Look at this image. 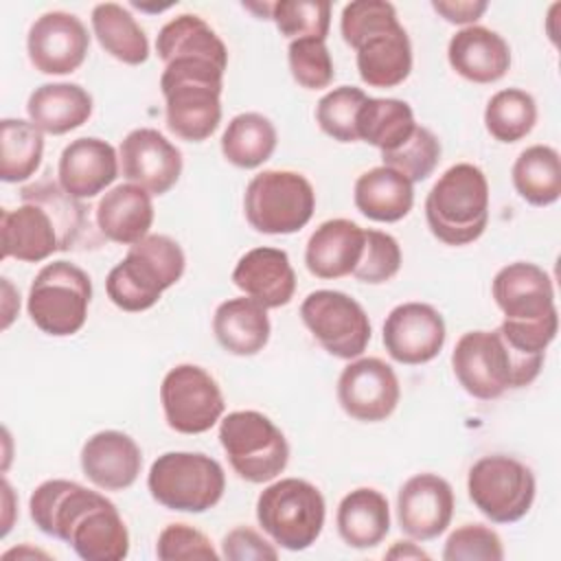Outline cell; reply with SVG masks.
<instances>
[{"mask_svg": "<svg viewBox=\"0 0 561 561\" xmlns=\"http://www.w3.org/2000/svg\"><path fill=\"white\" fill-rule=\"evenodd\" d=\"M342 39L355 50L359 79L368 88H397L412 72V44L386 0H355L340 18Z\"/></svg>", "mask_w": 561, "mask_h": 561, "instance_id": "obj_1", "label": "cell"}, {"mask_svg": "<svg viewBox=\"0 0 561 561\" xmlns=\"http://www.w3.org/2000/svg\"><path fill=\"white\" fill-rule=\"evenodd\" d=\"M224 72L204 59H175L160 75L164 118L171 134L186 142L210 138L221 123Z\"/></svg>", "mask_w": 561, "mask_h": 561, "instance_id": "obj_2", "label": "cell"}, {"mask_svg": "<svg viewBox=\"0 0 561 561\" xmlns=\"http://www.w3.org/2000/svg\"><path fill=\"white\" fill-rule=\"evenodd\" d=\"M186 267V256L180 243L167 234H147L129 245L107 278V298L123 311L138 313L151 309L162 291L173 287Z\"/></svg>", "mask_w": 561, "mask_h": 561, "instance_id": "obj_3", "label": "cell"}, {"mask_svg": "<svg viewBox=\"0 0 561 561\" xmlns=\"http://www.w3.org/2000/svg\"><path fill=\"white\" fill-rule=\"evenodd\" d=\"M430 232L445 245H469L489 224V182L480 167L458 162L449 167L425 197Z\"/></svg>", "mask_w": 561, "mask_h": 561, "instance_id": "obj_4", "label": "cell"}, {"mask_svg": "<svg viewBox=\"0 0 561 561\" xmlns=\"http://www.w3.org/2000/svg\"><path fill=\"white\" fill-rule=\"evenodd\" d=\"M327 504L316 484L280 478L256 497V522L280 548L300 552L316 543L324 528Z\"/></svg>", "mask_w": 561, "mask_h": 561, "instance_id": "obj_5", "label": "cell"}, {"mask_svg": "<svg viewBox=\"0 0 561 561\" xmlns=\"http://www.w3.org/2000/svg\"><path fill=\"white\" fill-rule=\"evenodd\" d=\"M151 497L178 513H206L226 491L224 467L202 451H164L147 473Z\"/></svg>", "mask_w": 561, "mask_h": 561, "instance_id": "obj_6", "label": "cell"}, {"mask_svg": "<svg viewBox=\"0 0 561 561\" xmlns=\"http://www.w3.org/2000/svg\"><path fill=\"white\" fill-rule=\"evenodd\" d=\"M92 300V280L70 261L46 263L33 278L26 298L31 322L46 335L68 337L83 329Z\"/></svg>", "mask_w": 561, "mask_h": 561, "instance_id": "obj_7", "label": "cell"}, {"mask_svg": "<svg viewBox=\"0 0 561 561\" xmlns=\"http://www.w3.org/2000/svg\"><path fill=\"white\" fill-rule=\"evenodd\" d=\"M219 443L232 471L250 484L278 478L289 462L285 434L270 416L256 410H234L221 416Z\"/></svg>", "mask_w": 561, "mask_h": 561, "instance_id": "obj_8", "label": "cell"}, {"mask_svg": "<svg viewBox=\"0 0 561 561\" xmlns=\"http://www.w3.org/2000/svg\"><path fill=\"white\" fill-rule=\"evenodd\" d=\"M313 210L316 191L296 171H261L248 182L243 193L245 219L261 234H294L311 221Z\"/></svg>", "mask_w": 561, "mask_h": 561, "instance_id": "obj_9", "label": "cell"}, {"mask_svg": "<svg viewBox=\"0 0 561 561\" xmlns=\"http://www.w3.org/2000/svg\"><path fill=\"white\" fill-rule=\"evenodd\" d=\"M467 493L486 519L493 524H513L530 511L537 482L530 467L522 460L506 454H491L471 465Z\"/></svg>", "mask_w": 561, "mask_h": 561, "instance_id": "obj_10", "label": "cell"}, {"mask_svg": "<svg viewBox=\"0 0 561 561\" xmlns=\"http://www.w3.org/2000/svg\"><path fill=\"white\" fill-rule=\"evenodd\" d=\"M451 368L462 390L480 401H491L506 390L528 386L497 329L462 333L451 351Z\"/></svg>", "mask_w": 561, "mask_h": 561, "instance_id": "obj_11", "label": "cell"}, {"mask_svg": "<svg viewBox=\"0 0 561 561\" xmlns=\"http://www.w3.org/2000/svg\"><path fill=\"white\" fill-rule=\"evenodd\" d=\"M300 320L313 340L337 359H357L370 342L364 307L344 291L316 289L300 305Z\"/></svg>", "mask_w": 561, "mask_h": 561, "instance_id": "obj_12", "label": "cell"}, {"mask_svg": "<svg viewBox=\"0 0 561 561\" xmlns=\"http://www.w3.org/2000/svg\"><path fill=\"white\" fill-rule=\"evenodd\" d=\"M160 403L167 425L178 434H204L226 410L217 379L197 364H178L164 375Z\"/></svg>", "mask_w": 561, "mask_h": 561, "instance_id": "obj_13", "label": "cell"}, {"mask_svg": "<svg viewBox=\"0 0 561 561\" xmlns=\"http://www.w3.org/2000/svg\"><path fill=\"white\" fill-rule=\"evenodd\" d=\"M337 403L355 421H386L399 403L401 386L390 364L379 357H357L337 377Z\"/></svg>", "mask_w": 561, "mask_h": 561, "instance_id": "obj_14", "label": "cell"}, {"mask_svg": "<svg viewBox=\"0 0 561 561\" xmlns=\"http://www.w3.org/2000/svg\"><path fill=\"white\" fill-rule=\"evenodd\" d=\"M90 35L85 24L68 11H46L28 28V61L42 75H70L88 57Z\"/></svg>", "mask_w": 561, "mask_h": 561, "instance_id": "obj_15", "label": "cell"}, {"mask_svg": "<svg viewBox=\"0 0 561 561\" xmlns=\"http://www.w3.org/2000/svg\"><path fill=\"white\" fill-rule=\"evenodd\" d=\"M123 178L149 195L169 193L182 175V153L153 127L131 129L118 147Z\"/></svg>", "mask_w": 561, "mask_h": 561, "instance_id": "obj_16", "label": "cell"}, {"mask_svg": "<svg viewBox=\"0 0 561 561\" xmlns=\"http://www.w3.org/2000/svg\"><path fill=\"white\" fill-rule=\"evenodd\" d=\"M388 355L405 366L432 362L445 346L447 329L438 309L427 302H401L383 322Z\"/></svg>", "mask_w": 561, "mask_h": 561, "instance_id": "obj_17", "label": "cell"}, {"mask_svg": "<svg viewBox=\"0 0 561 561\" xmlns=\"http://www.w3.org/2000/svg\"><path fill=\"white\" fill-rule=\"evenodd\" d=\"M454 504V489L445 478L416 473L397 493L399 528L414 541H432L451 524Z\"/></svg>", "mask_w": 561, "mask_h": 561, "instance_id": "obj_18", "label": "cell"}, {"mask_svg": "<svg viewBox=\"0 0 561 561\" xmlns=\"http://www.w3.org/2000/svg\"><path fill=\"white\" fill-rule=\"evenodd\" d=\"M491 296L504 313V320L535 322L557 313L550 274L528 261L504 265L493 276Z\"/></svg>", "mask_w": 561, "mask_h": 561, "instance_id": "obj_19", "label": "cell"}, {"mask_svg": "<svg viewBox=\"0 0 561 561\" xmlns=\"http://www.w3.org/2000/svg\"><path fill=\"white\" fill-rule=\"evenodd\" d=\"M83 476L103 491L129 489L142 469V451L138 443L118 430H101L81 447Z\"/></svg>", "mask_w": 561, "mask_h": 561, "instance_id": "obj_20", "label": "cell"}, {"mask_svg": "<svg viewBox=\"0 0 561 561\" xmlns=\"http://www.w3.org/2000/svg\"><path fill=\"white\" fill-rule=\"evenodd\" d=\"M118 164V153L110 142L83 136L64 147L57 162V182L68 195L90 199L116 180Z\"/></svg>", "mask_w": 561, "mask_h": 561, "instance_id": "obj_21", "label": "cell"}, {"mask_svg": "<svg viewBox=\"0 0 561 561\" xmlns=\"http://www.w3.org/2000/svg\"><path fill=\"white\" fill-rule=\"evenodd\" d=\"M232 283L265 309H278L294 298L296 272L285 250L261 245L237 261Z\"/></svg>", "mask_w": 561, "mask_h": 561, "instance_id": "obj_22", "label": "cell"}, {"mask_svg": "<svg viewBox=\"0 0 561 561\" xmlns=\"http://www.w3.org/2000/svg\"><path fill=\"white\" fill-rule=\"evenodd\" d=\"M0 234L2 259L39 263L53 256L55 252H61L55 219L37 202L22 199V206L18 208H2Z\"/></svg>", "mask_w": 561, "mask_h": 561, "instance_id": "obj_23", "label": "cell"}, {"mask_svg": "<svg viewBox=\"0 0 561 561\" xmlns=\"http://www.w3.org/2000/svg\"><path fill=\"white\" fill-rule=\"evenodd\" d=\"M447 61L456 75L471 83H495L511 68V46L500 33L471 24L451 35Z\"/></svg>", "mask_w": 561, "mask_h": 561, "instance_id": "obj_24", "label": "cell"}, {"mask_svg": "<svg viewBox=\"0 0 561 561\" xmlns=\"http://www.w3.org/2000/svg\"><path fill=\"white\" fill-rule=\"evenodd\" d=\"M364 252V228L351 219H327L305 245L307 270L322 280L353 274Z\"/></svg>", "mask_w": 561, "mask_h": 561, "instance_id": "obj_25", "label": "cell"}, {"mask_svg": "<svg viewBox=\"0 0 561 561\" xmlns=\"http://www.w3.org/2000/svg\"><path fill=\"white\" fill-rule=\"evenodd\" d=\"M66 543L85 561H121L129 554V530L103 495L75 522Z\"/></svg>", "mask_w": 561, "mask_h": 561, "instance_id": "obj_26", "label": "cell"}, {"mask_svg": "<svg viewBox=\"0 0 561 561\" xmlns=\"http://www.w3.org/2000/svg\"><path fill=\"white\" fill-rule=\"evenodd\" d=\"M103 495L72 480H46L28 497L33 524L48 537L66 541L75 522Z\"/></svg>", "mask_w": 561, "mask_h": 561, "instance_id": "obj_27", "label": "cell"}, {"mask_svg": "<svg viewBox=\"0 0 561 561\" xmlns=\"http://www.w3.org/2000/svg\"><path fill=\"white\" fill-rule=\"evenodd\" d=\"M96 228L114 243L134 245L149 234L153 224V202L151 195L127 182L110 188L96 204Z\"/></svg>", "mask_w": 561, "mask_h": 561, "instance_id": "obj_28", "label": "cell"}, {"mask_svg": "<svg viewBox=\"0 0 561 561\" xmlns=\"http://www.w3.org/2000/svg\"><path fill=\"white\" fill-rule=\"evenodd\" d=\"M92 94L79 83H44L35 88L26 101L28 121L42 131L61 136L68 134L92 116Z\"/></svg>", "mask_w": 561, "mask_h": 561, "instance_id": "obj_29", "label": "cell"}, {"mask_svg": "<svg viewBox=\"0 0 561 561\" xmlns=\"http://www.w3.org/2000/svg\"><path fill=\"white\" fill-rule=\"evenodd\" d=\"M213 333L219 346L237 357H250L270 342L267 309L248 296L224 300L213 316Z\"/></svg>", "mask_w": 561, "mask_h": 561, "instance_id": "obj_30", "label": "cell"}, {"mask_svg": "<svg viewBox=\"0 0 561 561\" xmlns=\"http://www.w3.org/2000/svg\"><path fill=\"white\" fill-rule=\"evenodd\" d=\"M340 539L355 550L379 546L390 533V506L381 491L359 486L346 493L335 513Z\"/></svg>", "mask_w": 561, "mask_h": 561, "instance_id": "obj_31", "label": "cell"}, {"mask_svg": "<svg viewBox=\"0 0 561 561\" xmlns=\"http://www.w3.org/2000/svg\"><path fill=\"white\" fill-rule=\"evenodd\" d=\"M355 208L379 224H394L410 215L414 206V184L390 167H373L355 180Z\"/></svg>", "mask_w": 561, "mask_h": 561, "instance_id": "obj_32", "label": "cell"}, {"mask_svg": "<svg viewBox=\"0 0 561 561\" xmlns=\"http://www.w3.org/2000/svg\"><path fill=\"white\" fill-rule=\"evenodd\" d=\"M156 53L164 66L175 59H204L221 70L228 66L226 44L195 13H182L169 20L156 37Z\"/></svg>", "mask_w": 561, "mask_h": 561, "instance_id": "obj_33", "label": "cell"}, {"mask_svg": "<svg viewBox=\"0 0 561 561\" xmlns=\"http://www.w3.org/2000/svg\"><path fill=\"white\" fill-rule=\"evenodd\" d=\"M92 31L101 48L127 66L149 59V39L136 18L116 2H101L92 9Z\"/></svg>", "mask_w": 561, "mask_h": 561, "instance_id": "obj_34", "label": "cell"}, {"mask_svg": "<svg viewBox=\"0 0 561 561\" xmlns=\"http://www.w3.org/2000/svg\"><path fill=\"white\" fill-rule=\"evenodd\" d=\"M511 180L530 206H550L561 197V158L550 145H530L513 162Z\"/></svg>", "mask_w": 561, "mask_h": 561, "instance_id": "obj_35", "label": "cell"}, {"mask_svg": "<svg viewBox=\"0 0 561 561\" xmlns=\"http://www.w3.org/2000/svg\"><path fill=\"white\" fill-rule=\"evenodd\" d=\"M278 134L267 116L241 112L230 118L221 136V153L239 169H256L272 158Z\"/></svg>", "mask_w": 561, "mask_h": 561, "instance_id": "obj_36", "label": "cell"}, {"mask_svg": "<svg viewBox=\"0 0 561 561\" xmlns=\"http://www.w3.org/2000/svg\"><path fill=\"white\" fill-rule=\"evenodd\" d=\"M416 125L410 103L368 96L357 114V138L386 153L401 147Z\"/></svg>", "mask_w": 561, "mask_h": 561, "instance_id": "obj_37", "label": "cell"}, {"mask_svg": "<svg viewBox=\"0 0 561 561\" xmlns=\"http://www.w3.org/2000/svg\"><path fill=\"white\" fill-rule=\"evenodd\" d=\"M44 156V134L24 118L0 121V180L18 184L35 175Z\"/></svg>", "mask_w": 561, "mask_h": 561, "instance_id": "obj_38", "label": "cell"}, {"mask_svg": "<svg viewBox=\"0 0 561 561\" xmlns=\"http://www.w3.org/2000/svg\"><path fill=\"white\" fill-rule=\"evenodd\" d=\"M22 199L42 204L50 217L55 219L61 252L72 250L75 245L83 243L85 237H90V215L88 208L81 204V199L68 195L59 182H50L48 178L33 182L20 191Z\"/></svg>", "mask_w": 561, "mask_h": 561, "instance_id": "obj_39", "label": "cell"}, {"mask_svg": "<svg viewBox=\"0 0 561 561\" xmlns=\"http://www.w3.org/2000/svg\"><path fill=\"white\" fill-rule=\"evenodd\" d=\"M537 123V103L533 94L519 88L495 92L484 107V127L497 142H517L526 138Z\"/></svg>", "mask_w": 561, "mask_h": 561, "instance_id": "obj_40", "label": "cell"}, {"mask_svg": "<svg viewBox=\"0 0 561 561\" xmlns=\"http://www.w3.org/2000/svg\"><path fill=\"white\" fill-rule=\"evenodd\" d=\"M366 99V92L353 85L329 90L316 105L318 127L337 142H357V114Z\"/></svg>", "mask_w": 561, "mask_h": 561, "instance_id": "obj_41", "label": "cell"}, {"mask_svg": "<svg viewBox=\"0 0 561 561\" xmlns=\"http://www.w3.org/2000/svg\"><path fill=\"white\" fill-rule=\"evenodd\" d=\"M440 140L423 125H416L412 136L397 149L381 153L383 167L405 175L412 184L427 180L440 160Z\"/></svg>", "mask_w": 561, "mask_h": 561, "instance_id": "obj_42", "label": "cell"}, {"mask_svg": "<svg viewBox=\"0 0 561 561\" xmlns=\"http://www.w3.org/2000/svg\"><path fill=\"white\" fill-rule=\"evenodd\" d=\"M270 20L276 24L280 35L289 39H327L331 26V2L278 0L272 2Z\"/></svg>", "mask_w": 561, "mask_h": 561, "instance_id": "obj_43", "label": "cell"}, {"mask_svg": "<svg viewBox=\"0 0 561 561\" xmlns=\"http://www.w3.org/2000/svg\"><path fill=\"white\" fill-rule=\"evenodd\" d=\"M287 61H289V72L294 81L305 90L329 88L335 77L333 59L324 39H316V37L291 39L287 48Z\"/></svg>", "mask_w": 561, "mask_h": 561, "instance_id": "obj_44", "label": "cell"}, {"mask_svg": "<svg viewBox=\"0 0 561 561\" xmlns=\"http://www.w3.org/2000/svg\"><path fill=\"white\" fill-rule=\"evenodd\" d=\"M401 270L399 241L381 230H364V252L353 270V276L368 285H381L397 276Z\"/></svg>", "mask_w": 561, "mask_h": 561, "instance_id": "obj_45", "label": "cell"}, {"mask_svg": "<svg viewBox=\"0 0 561 561\" xmlns=\"http://www.w3.org/2000/svg\"><path fill=\"white\" fill-rule=\"evenodd\" d=\"M445 561H502L504 546L500 535L484 524H462L449 533L445 548Z\"/></svg>", "mask_w": 561, "mask_h": 561, "instance_id": "obj_46", "label": "cell"}, {"mask_svg": "<svg viewBox=\"0 0 561 561\" xmlns=\"http://www.w3.org/2000/svg\"><path fill=\"white\" fill-rule=\"evenodd\" d=\"M156 557L162 561H180V559L217 561L219 552L213 548L210 539L202 530L188 524H169L158 535Z\"/></svg>", "mask_w": 561, "mask_h": 561, "instance_id": "obj_47", "label": "cell"}, {"mask_svg": "<svg viewBox=\"0 0 561 561\" xmlns=\"http://www.w3.org/2000/svg\"><path fill=\"white\" fill-rule=\"evenodd\" d=\"M221 554L230 561H265L278 559L276 543H270L250 526L232 528L221 541Z\"/></svg>", "mask_w": 561, "mask_h": 561, "instance_id": "obj_48", "label": "cell"}, {"mask_svg": "<svg viewBox=\"0 0 561 561\" xmlns=\"http://www.w3.org/2000/svg\"><path fill=\"white\" fill-rule=\"evenodd\" d=\"M432 9L449 24L471 26L473 22H478L484 15V11L489 9V2H484V0H432Z\"/></svg>", "mask_w": 561, "mask_h": 561, "instance_id": "obj_49", "label": "cell"}, {"mask_svg": "<svg viewBox=\"0 0 561 561\" xmlns=\"http://www.w3.org/2000/svg\"><path fill=\"white\" fill-rule=\"evenodd\" d=\"M2 291H4V302H2V329H7L11 324V320L18 316L20 311V294H15L13 285L9 283V278H2Z\"/></svg>", "mask_w": 561, "mask_h": 561, "instance_id": "obj_50", "label": "cell"}, {"mask_svg": "<svg viewBox=\"0 0 561 561\" xmlns=\"http://www.w3.org/2000/svg\"><path fill=\"white\" fill-rule=\"evenodd\" d=\"M388 559H430V554L425 550H421L416 543L412 541H394V546L390 550H386Z\"/></svg>", "mask_w": 561, "mask_h": 561, "instance_id": "obj_51", "label": "cell"}, {"mask_svg": "<svg viewBox=\"0 0 561 561\" xmlns=\"http://www.w3.org/2000/svg\"><path fill=\"white\" fill-rule=\"evenodd\" d=\"M24 554V550L22 548H13V550H9V552H4L2 554V559H11V557H22ZM28 554H33V557H48L46 552H42V550H28Z\"/></svg>", "mask_w": 561, "mask_h": 561, "instance_id": "obj_52", "label": "cell"}]
</instances>
